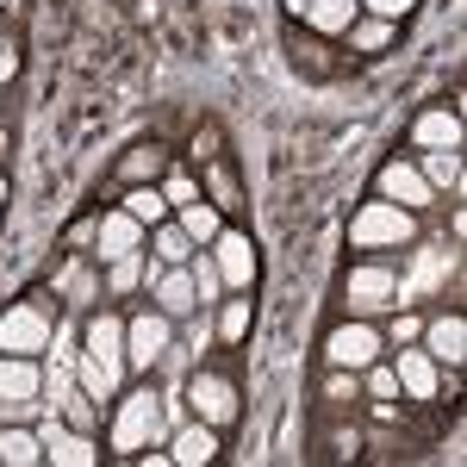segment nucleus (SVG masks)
Here are the masks:
<instances>
[{
  "label": "nucleus",
  "instance_id": "f257e3e1",
  "mask_svg": "<svg viewBox=\"0 0 467 467\" xmlns=\"http://www.w3.org/2000/svg\"><path fill=\"white\" fill-rule=\"evenodd\" d=\"M411 213L405 206H393V200H368L356 213V224H349V244L356 250H399V244H411Z\"/></svg>",
  "mask_w": 467,
  "mask_h": 467
},
{
  "label": "nucleus",
  "instance_id": "f03ea898",
  "mask_svg": "<svg viewBox=\"0 0 467 467\" xmlns=\"http://www.w3.org/2000/svg\"><path fill=\"white\" fill-rule=\"evenodd\" d=\"M50 349V312L37 299H19L13 312H0V356H44Z\"/></svg>",
  "mask_w": 467,
  "mask_h": 467
},
{
  "label": "nucleus",
  "instance_id": "7ed1b4c3",
  "mask_svg": "<svg viewBox=\"0 0 467 467\" xmlns=\"http://www.w3.org/2000/svg\"><path fill=\"white\" fill-rule=\"evenodd\" d=\"M156 431H162V405H156V393H125L119 418H112V449L138 455V449L156 442Z\"/></svg>",
  "mask_w": 467,
  "mask_h": 467
},
{
  "label": "nucleus",
  "instance_id": "20e7f679",
  "mask_svg": "<svg viewBox=\"0 0 467 467\" xmlns=\"http://www.w3.org/2000/svg\"><path fill=\"white\" fill-rule=\"evenodd\" d=\"M37 442H44V462H50V467H94V462H100L94 436H88V431H69V424L57 418V405L44 411V424H37Z\"/></svg>",
  "mask_w": 467,
  "mask_h": 467
},
{
  "label": "nucleus",
  "instance_id": "39448f33",
  "mask_svg": "<svg viewBox=\"0 0 467 467\" xmlns=\"http://www.w3.org/2000/svg\"><path fill=\"white\" fill-rule=\"evenodd\" d=\"M169 337H175V318H169V312H138V318H125V368L162 361L169 356Z\"/></svg>",
  "mask_w": 467,
  "mask_h": 467
},
{
  "label": "nucleus",
  "instance_id": "423d86ee",
  "mask_svg": "<svg viewBox=\"0 0 467 467\" xmlns=\"http://www.w3.org/2000/svg\"><path fill=\"white\" fill-rule=\"evenodd\" d=\"M37 399H44V374L32 356H0V411L6 418H26Z\"/></svg>",
  "mask_w": 467,
  "mask_h": 467
},
{
  "label": "nucleus",
  "instance_id": "0eeeda50",
  "mask_svg": "<svg viewBox=\"0 0 467 467\" xmlns=\"http://www.w3.org/2000/svg\"><path fill=\"white\" fill-rule=\"evenodd\" d=\"M187 405H193L200 424L224 431V424L237 418V387H231L224 374H193V380H187Z\"/></svg>",
  "mask_w": 467,
  "mask_h": 467
},
{
  "label": "nucleus",
  "instance_id": "6e6552de",
  "mask_svg": "<svg viewBox=\"0 0 467 467\" xmlns=\"http://www.w3.org/2000/svg\"><path fill=\"white\" fill-rule=\"evenodd\" d=\"M343 293H349V312L356 318L380 312V306H399V281H393V268H380V262H361Z\"/></svg>",
  "mask_w": 467,
  "mask_h": 467
},
{
  "label": "nucleus",
  "instance_id": "1a4fd4ad",
  "mask_svg": "<svg viewBox=\"0 0 467 467\" xmlns=\"http://www.w3.org/2000/svg\"><path fill=\"white\" fill-rule=\"evenodd\" d=\"M324 356L337 361V368H349V374H361V368H374V356H380V330L374 324H343V330H330V343H324Z\"/></svg>",
  "mask_w": 467,
  "mask_h": 467
},
{
  "label": "nucleus",
  "instance_id": "9d476101",
  "mask_svg": "<svg viewBox=\"0 0 467 467\" xmlns=\"http://www.w3.org/2000/svg\"><path fill=\"white\" fill-rule=\"evenodd\" d=\"M206 250H213L218 275H224V287L250 293V281H255V250H250V237H244V231H218Z\"/></svg>",
  "mask_w": 467,
  "mask_h": 467
},
{
  "label": "nucleus",
  "instance_id": "9b49d317",
  "mask_svg": "<svg viewBox=\"0 0 467 467\" xmlns=\"http://www.w3.org/2000/svg\"><path fill=\"white\" fill-rule=\"evenodd\" d=\"M380 200H393V206H405V213H418V206H431V200H436V187L424 181L418 162H387V169H380Z\"/></svg>",
  "mask_w": 467,
  "mask_h": 467
},
{
  "label": "nucleus",
  "instance_id": "f8f14e48",
  "mask_svg": "<svg viewBox=\"0 0 467 467\" xmlns=\"http://www.w3.org/2000/svg\"><path fill=\"white\" fill-rule=\"evenodd\" d=\"M81 343H88V356L100 361L107 374H125V318H119V312H100V318H88Z\"/></svg>",
  "mask_w": 467,
  "mask_h": 467
},
{
  "label": "nucleus",
  "instance_id": "ddd939ff",
  "mask_svg": "<svg viewBox=\"0 0 467 467\" xmlns=\"http://www.w3.org/2000/svg\"><path fill=\"white\" fill-rule=\"evenodd\" d=\"M94 244H100V262H119V255H138L144 250V224L125 213H107V218H94Z\"/></svg>",
  "mask_w": 467,
  "mask_h": 467
},
{
  "label": "nucleus",
  "instance_id": "4468645a",
  "mask_svg": "<svg viewBox=\"0 0 467 467\" xmlns=\"http://www.w3.org/2000/svg\"><path fill=\"white\" fill-rule=\"evenodd\" d=\"M150 293H156V312H169V318H193V312H200V293H193L187 262H181V268H162V275L150 281Z\"/></svg>",
  "mask_w": 467,
  "mask_h": 467
},
{
  "label": "nucleus",
  "instance_id": "2eb2a0df",
  "mask_svg": "<svg viewBox=\"0 0 467 467\" xmlns=\"http://www.w3.org/2000/svg\"><path fill=\"white\" fill-rule=\"evenodd\" d=\"M424 337H431V349H424L431 361H449V368H462V356H467V324L455 318V312H442L436 324H424Z\"/></svg>",
  "mask_w": 467,
  "mask_h": 467
},
{
  "label": "nucleus",
  "instance_id": "dca6fc26",
  "mask_svg": "<svg viewBox=\"0 0 467 467\" xmlns=\"http://www.w3.org/2000/svg\"><path fill=\"white\" fill-rule=\"evenodd\" d=\"M393 374H399V393H411V399H436V361L424 356V349H399Z\"/></svg>",
  "mask_w": 467,
  "mask_h": 467
},
{
  "label": "nucleus",
  "instance_id": "f3484780",
  "mask_svg": "<svg viewBox=\"0 0 467 467\" xmlns=\"http://www.w3.org/2000/svg\"><path fill=\"white\" fill-rule=\"evenodd\" d=\"M213 455H218L213 424H187V431H175V449H169V462H181V467H206Z\"/></svg>",
  "mask_w": 467,
  "mask_h": 467
},
{
  "label": "nucleus",
  "instance_id": "a211bd4d",
  "mask_svg": "<svg viewBox=\"0 0 467 467\" xmlns=\"http://www.w3.org/2000/svg\"><path fill=\"white\" fill-rule=\"evenodd\" d=\"M411 138H418L424 150H462V119L436 107V112H424V119L411 125Z\"/></svg>",
  "mask_w": 467,
  "mask_h": 467
},
{
  "label": "nucleus",
  "instance_id": "6ab92c4d",
  "mask_svg": "<svg viewBox=\"0 0 467 467\" xmlns=\"http://www.w3.org/2000/svg\"><path fill=\"white\" fill-rule=\"evenodd\" d=\"M0 462H6V467H37V462H44V442H37V431L0 424Z\"/></svg>",
  "mask_w": 467,
  "mask_h": 467
},
{
  "label": "nucleus",
  "instance_id": "aec40b11",
  "mask_svg": "<svg viewBox=\"0 0 467 467\" xmlns=\"http://www.w3.org/2000/svg\"><path fill=\"white\" fill-rule=\"evenodd\" d=\"M175 224L187 231V237H193V250H206V244H213L218 231H224V224H218V206H213V200H187Z\"/></svg>",
  "mask_w": 467,
  "mask_h": 467
},
{
  "label": "nucleus",
  "instance_id": "412c9836",
  "mask_svg": "<svg viewBox=\"0 0 467 467\" xmlns=\"http://www.w3.org/2000/svg\"><path fill=\"white\" fill-rule=\"evenodd\" d=\"M356 6H361V0H312V6H306V19H312V32L337 37V32H349V26H356Z\"/></svg>",
  "mask_w": 467,
  "mask_h": 467
},
{
  "label": "nucleus",
  "instance_id": "4be33fe9",
  "mask_svg": "<svg viewBox=\"0 0 467 467\" xmlns=\"http://www.w3.org/2000/svg\"><path fill=\"white\" fill-rule=\"evenodd\" d=\"M125 213L138 218V224H144V231H156V224H162V218H169V200H162V187H144V181H138V187H131V193H125Z\"/></svg>",
  "mask_w": 467,
  "mask_h": 467
},
{
  "label": "nucleus",
  "instance_id": "5701e85b",
  "mask_svg": "<svg viewBox=\"0 0 467 467\" xmlns=\"http://www.w3.org/2000/svg\"><path fill=\"white\" fill-rule=\"evenodd\" d=\"M162 169H169V150H162V144H138L125 162H119V175L131 181V187H138V181H156Z\"/></svg>",
  "mask_w": 467,
  "mask_h": 467
},
{
  "label": "nucleus",
  "instance_id": "b1692460",
  "mask_svg": "<svg viewBox=\"0 0 467 467\" xmlns=\"http://www.w3.org/2000/svg\"><path fill=\"white\" fill-rule=\"evenodd\" d=\"M75 380H81V393H88L94 405H100V399H112V393H119V380H125V374H107L100 361H94L88 349H81V361H75Z\"/></svg>",
  "mask_w": 467,
  "mask_h": 467
},
{
  "label": "nucleus",
  "instance_id": "393cba45",
  "mask_svg": "<svg viewBox=\"0 0 467 467\" xmlns=\"http://www.w3.org/2000/svg\"><path fill=\"white\" fill-rule=\"evenodd\" d=\"M150 244H156V262H169V268H181V262H193V237H187L181 224H169V218L156 224V237H150Z\"/></svg>",
  "mask_w": 467,
  "mask_h": 467
},
{
  "label": "nucleus",
  "instance_id": "a878e982",
  "mask_svg": "<svg viewBox=\"0 0 467 467\" xmlns=\"http://www.w3.org/2000/svg\"><path fill=\"white\" fill-rule=\"evenodd\" d=\"M424 181L455 193V187H462V150H431V156H424Z\"/></svg>",
  "mask_w": 467,
  "mask_h": 467
},
{
  "label": "nucleus",
  "instance_id": "bb28decb",
  "mask_svg": "<svg viewBox=\"0 0 467 467\" xmlns=\"http://www.w3.org/2000/svg\"><path fill=\"white\" fill-rule=\"evenodd\" d=\"M250 318H255L250 293H244V299H224V312H218V337H224V343H244V337H250Z\"/></svg>",
  "mask_w": 467,
  "mask_h": 467
},
{
  "label": "nucleus",
  "instance_id": "cd10ccee",
  "mask_svg": "<svg viewBox=\"0 0 467 467\" xmlns=\"http://www.w3.org/2000/svg\"><path fill=\"white\" fill-rule=\"evenodd\" d=\"M187 275H193V293H200V306L206 299H218V287H224V275H218V262L206 250H193V262H187Z\"/></svg>",
  "mask_w": 467,
  "mask_h": 467
},
{
  "label": "nucleus",
  "instance_id": "c85d7f7f",
  "mask_svg": "<svg viewBox=\"0 0 467 467\" xmlns=\"http://www.w3.org/2000/svg\"><path fill=\"white\" fill-rule=\"evenodd\" d=\"M387 37H393V19H368V26H349V44L356 50H387Z\"/></svg>",
  "mask_w": 467,
  "mask_h": 467
},
{
  "label": "nucleus",
  "instance_id": "c756f323",
  "mask_svg": "<svg viewBox=\"0 0 467 467\" xmlns=\"http://www.w3.org/2000/svg\"><path fill=\"white\" fill-rule=\"evenodd\" d=\"M131 287H144V262L138 255H119L112 262V293H131Z\"/></svg>",
  "mask_w": 467,
  "mask_h": 467
},
{
  "label": "nucleus",
  "instance_id": "7c9ffc66",
  "mask_svg": "<svg viewBox=\"0 0 467 467\" xmlns=\"http://www.w3.org/2000/svg\"><path fill=\"white\" fill-rule=\"evenodd\" d=\"M162 200H169V206H187V200H200V187H193V175H181V169H169V181H162Z\"/></svg>",
  "mask_w": 467,
  "mask_h": 467
},
{
  "label": "nucleus",
  "instance_id": "2f4dec72",
  "mask_svg": "<svg viewBox=\"0 0 467 467\" xmlns=\"http://www.w3.org/2000/svg\"><path fill=\"white\" fill-rule=\"evenodd\" d=\"M361 6H368V13H374V19H405V13H411V6H418V0H361Z\"/></svg>",
  "mask_w": 467,
  "mask_h": 467
},
{
  "label": "nucleus",
  "instance_id": "473e14b6",
  "mask_svg": "<svg viewBox=\"0 0 467 467\" xmlns=\"http://www.w3.org/2000/svg\"><path fill=\"white\" fill-rule=\"evenodd\" d=\"M368 387H374V399H399V374H393V368H374Z\"/></svg>",
  "mask_w": 467,
  "mask_h": 467
},
{
  "label": "nucleus",
  "instance_id": "72a5a7b5",
  "mask_svg": "<svg viewBox=\"0 0 467 467\" xmlns=\"http://www.w3.org/2000/svg\"><path fill=\"white\" fill-rule=\"evenodd\" d=\"M424 337V318H393V343H418Z\"/></svg>",
  "mask_w": 467,
  "mask_h": 467
},
{
  "label": "nucleus",
  "instance_id": "f704fd0d",
  "mask_svg": "<svg viewBox=\"0 0 467 467\" xmlns=\"http://www.w3.org/2000/svg\"><path fill=\"white\" fill-rule=\"evenodd\" d=\"M213 193H218L213 206H224V213H231V206H244V200H237V187H231L224 175H213Z\"/></svg>",
  "mask_w": 467,
  "mask_h": 467
},
{
  "label": "nucleus",
  "instance_id": "c9c22d12",
  "mask_svg": "<svg viewBox=\"0 0 467 467\" xmlns=\"http://www.w3.org/2000/svg\"><path fill=\"white\" fill-rule=\"evenodd\" d=\"M19 75V50H6V37H0V81H13Z\"/></svg>",
  "mask_w": 467,
  "mask_h": 467
},
{
  "label": "nucleus",
  "instance_id": "e433bc0d",
  "mask_svg": "<svg viewBox=\"0 0 467 467\" xmlns=\"http://www.w3.org/2000/svg\"><path fill=\"white\" fill-rule=\"evenodd\" d=\"M330 399H356V374H349V368H343V374L330 380Z\"/></svg>",
  "mask_w": 467,
  "mask_h": 467
},
{
  "label": "nucleus",
  "instance_id": "4c0bfd02",
  "mask_svg": "<svg viewBox=\"0 0 467 467\" xmlns=\"http://www.w3.org/2000/svg\"><path fill=\"white\" fill-rule=\"evenodd\" d=\"M63 293H75V299H81V293H88V275H81V268H69V275H63Z\"/></svg>",
  "mask_w": 467,
  "mask_h": 467
},
{
  "label": "nucleus",
  "instance_id": "58836bf2",
  "mask_svg": "<svg viewBox=\"0 0 467 467\" xmlns=\"http://www.w3.org/2000/svg\"><path fill=\"white\" fill-rule=\"evenodd\" d=\"M281 6H287L293 19H306V6H312V0H281Z\"/></svg>",
  "mask_w": 467,
  "mask_h": 467
},
{
  "label": "nucleus",
  "instance_id": "ea45409f",
  "mask_svg": "<svg viewBox=\"0 0 467 467\" xmlns=\"http://www.w3.org/2000/svg\"><path fill=\"white\" fill-rule=\"evenodd\" d=\"M0 206H6V181H0Z\"/></svg>",
  "mask_w": 467,
  "mask_h": 467
},
{
  "label": "nucleus",
  "instance_id": "a19ab883",
  "mask_svg": "<svg viewBox=\"0 0 467 467\" xmlns=\"http://www.w3.org/2000/svg\"><path fill=\"white\" fill-rule=\"evenodd\" d=\"M0 6H19V0H0Z\"/></svg>",
  "mask_w": 467,
  "mask_h": 467
}]
</instances>
